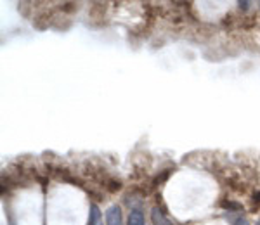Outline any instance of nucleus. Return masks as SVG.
I'll use <instances>...</instances> for the list:
<instances>
[{
	"label": "nucleus",
	"instance_id": "obj_6",
	"mask_svg": "<svg viewBox=\"0 0 260 225\" xmlns=\"http://www.w3.org/2000/svg\"><path fill=\"white\" fill-rule=\"evenodd\" d=\"M236 225H250V223L246 222V220H245V218H243V216H241V218H240V220H238V222H236Z\"/></svg>",
	"mask_w": 260,
	"mask_h": 225
},
{
	"label": "nucleus",
	"instance_id": "obj_3",
	"mask_svg": "<svg viewBox=\"0 0 260 225\" xmlns=\"http://www.w3.org/2000/svg\"><path fill=\"white\" fill-rule=\"evenodd\" d=\"M89 225H103V216H101V210L98 205H90Z\"/></svg>",
	"mask_w": 260,
	"mask_h": 225
},
{
	"label": "nucleus",
	"instance_id": "obj_2",
	"mask_svg": "<svg viewBox=\"0 0 260 225\" xmlns=\"http://www.w3.org/2000/svg\"><path fill=\"white\" fill-rule=\"evenodd\" d=\"M151 222L153 225H172V222L165 216V213L160 210V206L151 208Z\"/></svg>",
	"mask_w": 260,
	"mask_h": 225
},
{
	"label": "nucleus",
	"instance_id": "obj_1",
	"mask_svg": "<svg viewBox=\"0 0 260 225\" xmlns=\"http://www.w3.org/2000/svg\"><path fill=\"white\" fill-rule=\"evenodd\" d=\"M106 225H123V222H121V210L118 205H113L108 208Z\"/></svg>",
	"mask_w": 260,
	"mask_h": 225
},
{
	"label": "nucleus",
	"instance_id": "obj_7",
	"mask_svg": "<svg viewBox=\"0 0 260 225\" xmlns=\"http://www.w3.org/2000/svg\"><path fill=\"white\" fill-rule=\"evenodd\" d=\"M255 201L260 203V193H258V194H255Z\"/></svg>",
	"mask_w": 260,
	"mask_h": 225
},
{
	"label": "nucleus",
	"instance_id": "obj_4",
	"mask_svg": "<svg viewBox=\"0 0 260 225\" xmlns=\"http://www.w3.org/2000/svg\"><path fill=\"white\" fill-rule=\"evenodd\" d=\"M128 225H144V215L141 210H132L128 215Z\"/></svg>",
	"mask_w": 260,
	"mask_h": 225
},
{
	"label": "nucleus",
	"instance_id": "obj_8",
	"mask_svg": "<svg viewBox=\"0 0 260 225\" xmlns=\"http://www.w3.org/2000/svg\"><path fill=\"white\" fill-rule=\"evenodd\" d=\"M255 225H260V220H257V223H255Z\"/></svg>",
	"mask_w": 260,
	"mask_h": 225
},
{
	"label": "nucleus",
	"instance_id": "obj_5",
	"mask_svg": "<svg viewBox=\"0 0 260 225\" xmlns=\"http://www.w3.org/2000/svg\"><path fill=\"white\" fill-rule=\"evenodd\" d=\"M222 206L224 208H231V210H240V205H236V203H222Z\"/></svg>",
	"mask_w": 260,
	"mask_h": 225
}]
</instances>
